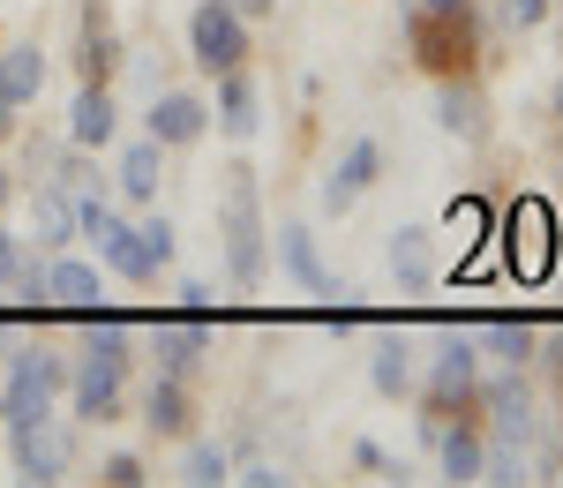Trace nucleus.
<instances>
[{
	"mask_svg": "<svg viewBox=\"0 0 563 488\" xmlns=\"http://www.w3.org/2000/svg\"><path fill=\"white\" fill-rule=\"evenodd\" d=\"M218 219H225V264H233V278L256 286L263 278V211H256V174L249 166H225Z\"/></svg>",
	"mask_w": 563,
	"mask_h": 488,
	"instance_id": "1",
	"label": "nucleus"
},
{
	"mask_svg": "<svg viewBox=\"0 0 563 488\" xmlns=\"http://www.w3.org/2000/svg\"><path fill=\"white\" fill-rule=\"evenodd\" d=\"M121 376H129V339L106 323V331H90L84 361H76V413L113 421V406H121Z\"/></svg>",
	"mask_w": 563,
	"mask_h": 488,
	"instance_id": "2",
	"label": "nucleus"
},
{
	"mask_svg": "<svg viewBox=\"0 0 563 488\" xmlns=\"http://www.w3.org/2000/svg\"><path fill=\"white\" fill-rule=\"evenodd\" d=\"M188 38H196V60L203 68H241V53H249V38H241V8L233 0H203L196 15H188Z\"/></svg>",
	"mask_w": 563,
	"mask_h": 488,
	"instance_id": "3",
	"label": "nucleus"
},
{
	"mask_svg": "<svg viewBox=\"0 0 563 488\" xmlns=\"http://www.w3.org/2000/svg\"><path fill=\"white\" fill-rule=\"evenodd\" d=\"M53 384H60V368L38 354L15 361V376H8V391H0V413H8V429H31V421H53Z\"/></svg>",
	"mask_w": 563,
	"mask_h": 488,
	"instance_id": "4",
	"label": "nucleus"
},
{
	"mask_svg": "<svg viewBox=\"0 0 563 488\" xmlns=\"http://www.w3.org/2000/svg\"><path fill=\"white\" fill-rule=\"evenodd\" d=\"M376 174H384V151H376L368 135H353L346 158H339V174L323 180V211H331V219H346L353 203H361V196L376 188Z\"/></svg>",
	"mask_w": 563,
	"mask_h": 488,
	"instance_id": "5",
	"label": "nucleus"
},
{
	"mask_svg": "<svg viewBox=\"0 0 563 488\" xmlns=\"http://www.w3.org/2000/svg\"><path fill=\"white\" fill-rule=\"evenodd\" d=\"M15 436V474L23 481H60L68 474V436L53 421H31V429H8Z\"/></svg>",
	"mask_w": 563,
	"mask_h": 488,
	"instance_id": "6",
	"label": "nucleus"
},
{
	"mask_svg": "<svg viewBox=\"0 0 563 488\" xmlns=\"http://www.w3.org/2000/svg\"><path fill=\"white\" fill-rule=\"evenodd\" d=\"M278 248H286V270L301 278V293H323V301L339 293V278H331V264H323V248H316V233H308V225H286V233H278Z\"/></svg>",
	"mask_w": 563,
	"mask_h": 488,
	"instance_id": "7",
	"label": "nucleus"
},
{
	"mask_svg": "<svg viewBox=\"0 0 563 488\" xmlns=\"http://www.w3.org/2000/svg\"><path fill=\"white\" fill-rule=\"evenodd\" d=\"M203 121H211V106H203V98H188V90H166V98L151 106V135H158V143H196Z\"/></svg>",
	"mask_w": 563,
	"mask_h": 488,
	"instance_id": "8",
	"label": "nucleus"
},
{
	"mask_svg": "<svg viewBox=\"0 0 563 488\" xmlns=\"http://www.w3.org/2000/svg\"><path fill=\"white\" fill-rule=\"evenodd\" d=\"M474 384H481V361H474V346H466V339H451V346H443V354H435L429 399H435V406H451V399H466V391H474Z\"/></svg>",
	"mask_w": 563,
	"mask_h": 488,
	"instance_id": "9",
	"label": "nucleus"
},
{
	"mask_svg": "<svg viewBox=\"0 0 563 488\" xmlns=\"http://www.w3.org/2000/svg\"><path fill=\"white\" fill-rule=\"evenodd\" d=\"M45 84V60H38V45H8L0 53V106L15 113V106H31Z\"/></svg>",
	"mask_w": 563,
	"mask_h": 488,
	"instance_id": "10",
	"label": "nucleus"
},
{
	"mask_svg": "<svg viewBox=\"0 0 563 488\" xmlns=\"http://www.w3.org/2000/svg\"><path fill=\"white\" fill-rule=\"evenodd\" d=\"M384 256H390V278H398V286H429V278H435V248H429L421 225H398Z\"/></svg>",
	"mask_w": 563,
	"mask_h": 488,
	"instance_id": "11",
	"label": "nucleus"
},
{
	"mask_svg": "<svg viewBox=\"0 0 563 488\" xmlns=\"http://www.w3.org/2000/svg\"><path fill=\"white\" fill-rule=\"evenodd\" d=\"M31 233H38L45 248L76 241V203H68V188H38V203H31Z\"/></svg>",
	"mask_w": 563,
	"mask_h": 488,
	"instance_id": "12",
	"label": "nucleus"
},
{
	"mask_svg": "<svg viewBox=\"0 0 563 488\" xmlns=\"http://www.w3.org/2000/svg\"><path fill=\"white\" fill-rule=\"evenodd\" d=\"M218 121H225V135H256L263 129L256 84H249V76H225V90H218Z\"/></svg>",
	"mask_w": 563,
	"mask_h": 488,
	"instance_id": "13",
	"label": "nucleus"
},
{
	"mask_svg": "<svg viewBox=\"0 0 563 488\" xmlns=\"http://www.w3.org/2000/svg\"><path fill=\"white\" fill-rule=\"evenodd\" d=\"M45 293H53L60 309H98V270L90 264H53L45 270Z\"/></svg>",
	"mask_w": 563,
	"mask_h": 488,
	"instance_id": "14",
	"label": "nucleus"
},
{
	"mask_svg": "<svg viewBox=\"0 0 563 488\" xmlns=\"http://www.w3.org/2000/svg\"><path fill=\"white\" fill-rule=\"evenodd\" d=\"M203 346H211V331H203V315H196V323H158V354H166V368H174V376H188Z\"/></svg>",
	"mask_w": 563,
	"mask_h": 488,
	"instance_id": "15",
	"label": "nucleus"
},
{
	"mask_svg": "<svg viewBox=\"0 0 563 488\" xmlns=\"http://www.w3.org/2000/svg\"><path fill=\"white\" fill-rule=\"evenodd\" d=\"M143 421H151L158 436H180V429H188V391H180V376L151 384V399H143Z\"/></svg>",
	"mask_w": 563,
	"mask_h": 488,
	"instance_id": "16",
	"label": "nucleus"
},
{
	"mask_svg": "<svg viewBox=\"0 0 563 488\" xmlns=\"http://www.w3.org/2000/svg\"><path fill=\"white\" fill-rule=\"evenodd\" d=\"M76 143H113V98H106V84H90L84 98H76Z\"/></svg>",
	"mask_w": 563,
	"mask_h": 488,
	"instance_id": "17",
	"label": "nucleus"
},
{
	"mask_svg": "<svg viewBox=\"0 0 563 488\" xmlns=\"http://www.w3.org/2000/svg\"><path fill=\"white\" fill-rule=\"evenodd\" d=\"M481 458H488V444L474 429H443V474L451 481H481Z\"/></svg>",
	"mask_w": 563,
	"mask_h": 488,
	"instance_id": "18",
	"label": "nucleus"
},
{
	"mask_svg": "<svg viewBox=\"0 0 563 488\" xmlns=\"http://www.w3.org/2000/svg\"><path fill=\"white\" fill-rule=\"evenodd\" d=\"M368 376H376V391H384V399H406V391H413V354H406L398 339H384V346H376V368H368Z\"/></svg>",
	"mask_w": 563,
	"mask_h": 488,
	"instance_id": "19",
	"label": "nucleus"
},
{
	"mask_svg": "<svg viewBox=\"0 0 563 488\" xmlns=\"http://www.w3.org/2000/svg\"><path fill=\"white\" fill-rule=\"evenodd\" d=\"M158 174H166V166H158V135H151V143H135L129 158H121V188H129L135 203H143V196H158Z\"/></svg>",
	"mask_w": 563,
	"mask_h": 488,
	"instance_id": "20",
	"label": "nucleus"
},
{
	"mask_svg": "<svg viewBox=\"0 0 563 488\" xmlns=\"http://www.w3.org/2000/svg\"><path fill=\"white\" fill-rule=\"evenodd\" d=\"M435 121L451 135H481V98L474 90H459V84H443V98H435Z\"/></svg>",
	"mask_w": 563,
	"mask_h": 488,
	"instance_id": "21",
	"label": "nucleus"
},
{
	"mask_svg": "<svg viewBox=\"0 0 563 488\" xmlns=\"http://www.w3.org/2000/svg\"><path fill=\"white\" fill-rule=\"evenodd\" d=\"M233 466H225V451L218 444H188V458H180V481H196V488H211V481H225Z\"/></svg>",
	"mask_w": 563,
	"mask_h": 488,
	"instance_id": "22",
	"label": "nucleus"
},
{
	"mask_svg": "<svg viewBox=\"0 0 563 488\" xmlns=\"http://www.w3.org/2000/svg\"><path fill=\"white\" fill-rule=\"evenodd\" d=\"M488 339H496V354H504V361H526V346H533V331H526V323H496Z\"/></svg>",
	"mask_w": 563,
	"mask_h": 488,
	"instance_id": "23",
	"label": "nucleus"
},
{
	"mask_svg": "<svg viewBox=\"0 0 563 488\" xmlns=\"http://www.w3.org/2000/svg\"><path fill=\"white\" fill-rule=\"evenodd\" d=\"M541 15H549V0H504V23H511V31H533Z\"/></svg>",
	"mask_w": 563,
	"mask_h": 488,
	"instance_id": "24",
	"label": "nucleus"
},
{
	"mask_svg": "<svg viewBox=\"0 0 563 488\" xmlns=\"http://www.w3.org/2000/svg\"><path fill=\"white\" fill-rule=\"evenodd\" d=\"M15 278H23V256H15V233L0 225V286H15Z\"/></svg>",
	"mask_w": 563,
	"mask_h": 488,
	"instance_id": "25",
	"label": "nucleus"
},
{
	"mask_svg": "<svg viewBox=\"0 0 563 488\" xmlns=\"http://www.w3.org/2000/svg\"><path fill=\"white\" fill-rule=\"evenodd\" d=\"M106 481H121V488H135V481H143V466H135V458H106Z\"/></svg>",
	"mask_w": 563,
	"mask_h": 488,
	"instance_id": "26",
	"label": "nucleus"
},
{
	"mask_svg": "<svg viewBox=\"0 0 563 488\" xmlns=\"http://www.w3.org/2000/svg\"><path fill=\"white\" fill-rule=\"evenodd\" d=\"M233 8H241V15H263V8H278V0H233Z\"/></svg>",
	"mask_w": 563,
	"mask_h": 488,
	"instance_id": "27",
	"label": "nucleus"
},
{
	"mask_svg": "<svg viewBox=\"0 0 563 488\" xmlns=\"http://www.w3.org/2000/svg\"><path fill=\"white\" fill-rule=\"evenodd\" d=\"M0 135H8V106H0Z\"/></svg>",
	"mask_w": 563,
	"mask_h": 488,
	"instance_id": "28",
	"label": "nucleus"
},
{
	"mask_svg": "<svg viewBox=\"0 0 563 488\" xmlns=\"http://www.w3.org/2000/svg\"><path fill=\"white\" fill-rule=\"evenodd\" d=\"M556 113H563V90H556Z\"/></svg>",
	"mask_w": 563,
	"mask_h": 488,
	"instance_id": "29",
	"label": "nucleus"
},
{
	"mask_svg": "<svg viewBox=\"0 0 563 488\" xmlns=\"http://www.w3.org/2000/svg\"><path fill=\"white\" fill-rule=\"evenodd\" d=\"M0 196H8V180H0Z\"/></svg>",
	"mask_w": 563,
	"mask_h": 488,
	"instance_id": "30",
	"label": "nucleus"
}]
</instances>
